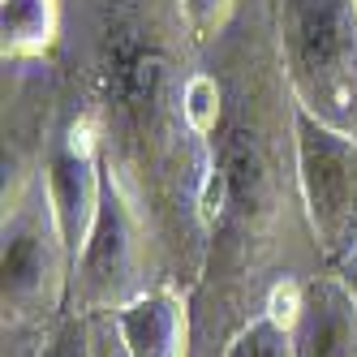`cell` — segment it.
Masks as SVG:
<instances>
[{
  "mask_svg": "<svg viewBox=\"0 0 357 357\" xmlns=\"http://www.w3.org/2000/svg\"><path fill=\"white\" fill-rule=\"evenodd\" d=\"M65 35V0H0V61L52 56Z\"/></svg>",
  "mask_w": 357,
  "mask_h": 357,
  "instance_id": "11",
  "label": "cell"
},
{
  "mask_svg": "<svg viewBox=\"0 0 357 357\" xmlns=\"http://www.w3.org/2000/svg\"><path fill=\"white\" fill-rule=\"evenodd\" d=\"M301 194L327 267L357 241V138L297 112Z\"/></svg>",
  "mask_w": 357,
  "mask_h": 357,
  "instance_id": "7",
  "label": "cell"
},
{
  "mask_svg": "<svg viewBox=\"0 0 357 357\" xmlns=\"http://www.w3.org/2000/svg\"><path fill=\"white\" fill-rule=\"evenodd\" d=\"M207 65L224 86L215 134L207 267L190 293L194 357H224L254 319L293 323L301 289L327 271L301 194L297 99L275 43L271 0H241Z\"/></svg>",
  "mask_w": 357,
  "mask_h": 357,
  "instance_id": "2",
  "label": "cell"
},
{
  "mask_svg": "<svg viewBox=\"0 0 357 357\" xmlns=\"http://www.w3.org/2000/svg\"><path fill=\"white\" fill-rule=\"evenodd\" d=\"M289 331L297 357H357V301L331 267L301 289Z\"/></svg>",
  "mask_w": 357,
  "mask_h": 357,
  "instance_id": "9",
  "label": "cell"
},
{
  "mask_svg": "<svg viewBox=\"0 0 357 357\" xmlns=\"http://www.w3.org/2000/svg\"><path fill=\"white\" fill-rule=\"evenodd\" d=\"M26 357H43V353H26Z\"/></svg>",
  "mask_w": 357,
  "mask_h": 357,
  "instance_id": "17",
  "label": "cell"
},
{
  "mask_svg": "<svg viewBox=\"0 0 357 357\" xmlns=\"http://www.w3.org/2000/svg\"><path fill=\"white\" fill-rule=\"evenodd\" d=\"M86 323H91V357H134L130 344L121 340V327L112 314H95Z\"/></svg>",
  "mask_w": 357,
  "mask_h": 357,
  "instance_id": "15",
  "label": "cell"
},
{
  "mask_svg": "<svg viewBox=\"0 0 357 357\" xmlns=\"http://www.w3.org/2000/svg\"><path fill=\"white\" fill-rule=\"evenodd\" d=\"M52 56L99 134L108 181L146 228L160 289L190 297L207 267L224 86L181 0H65Z\"/></svg>",
  "mask_w": 357,
  "mask_h": 357,
  "instance_id": "1",
  "label": "cell"
},
{
  "mask_svg": "<svg viewBox=\"0 0 357 357\" xmlns=\"http://www.w3.org/2000/svg\"><path fill=\"white\" fill-rule=\"evenodd\" d=\"M181 9H185V22L198 35V43L207 47V43H215L228 26H233L241 0H181Z\"/></svg>",
  "mask_w": 357,
  "mask_h": 357,
  "instance_id": "13",
  "label": "cell"
},
{
  "mask_svg": "<svg viewBox=\"0 0 357 357\" xmlns=\"http://www.w3.org/2000/svg\"><path fill=\"white\" fill-rule=\"evenodd\" d=\"M224 357H297L293 353V331H289V323L263 314L228 344Z\"/></svg>",
  "mask_w": 357,
  "mask_h": 357,
  "instance_id": "12",
  "label": "cell"
},
{
  "mask_svg": "<svg viewBox=\"0 0 357 357\" xmlns=\"http://www.w3.org/2000/svg\"><path fill=\"white\" fill-rule=\"evenodd\" d=\"M271 13L297 108L357 138V0H275Z\"/></svg>",
  "mask_w": 357,
  "mask_h": 357,
  "instance_id": "4",
  "label": "cell"
},
{
  "mask_svg": "<svg viewBox=\"0 0 357 357\" xmlns=\"http://www.w3.org/2000/svg\"><path fill=\"white\" fill-rule=\"evenodd\" d=\"M43 181H47V194H52L69 254L78 259V250L86 245L91 228L99 220V207H104L108 168H104V151H99V134L91 116L65 95V82H61V116H56L52 142H47Z\"/></svg>",
  "mask_w": 357,
  "mask_h": 357,
  "instance_id": "8",
  "label": "cell"
},
{
  "mask_svg": "<svg viewBox=\"0 0 357 357\" xmlns=\"http://www.w3.org/2000/svg\"><path fill=\"white\" fill-rule=\"evenodd\" d=\"M331 271H336L340 280H344V284H349V293H353V301H357V241L340 254V259L336 263H331Z\"/></svg>",
  "mask_w": 357,
  "mask_h": 357,
  "instance_id": "16",
  "label": "cell"
},
{
  "mask_svg": "<svg viewBox=\"0 0 357 357\" xmlns=\"http://www.w3.org/2000/svg\"><path fill=\"white\" fill-rule=\"evenodd\" d=\"M112 319L134 357H194V319L185 293L151 289Z\"/></svg>",
  "mask_w": 357,
  "mask_h": 357,
  "instance_id": "10",
  "label": "cell"
},
{
  "mask_svg": "<svg viewBox=\"0 0 357 357\" xmlns=\"http://www.w3.org/2000/svg\"><path fill=\"white\" fill-rule=\"evenodd\" d=\"M61 116V69L56 56L5 61V112H0V207L26 194L47 164Z\"/></svg>",
  "mask_w": 357,
  "mask_h": 357,
  "instance_id": "6",
  "label": "cell"
},
{
  "mask_svg": "<svg viewBox=\"0 0 357 357\" xmlns=\"http://www.w3.org/2000/svg\"><path fill=\"white\" fill-rule=\"evenodd\" d=\"M151 289H160V271H155L146 228L138 224L125 194L108 181L99 220L91 228L86 245L78 250V259H73L69 314H82V319L116 314L130 301L146 297Z\"/></svg>",
  "mask_w": 357,
  "mask_h": 357,
  "instance_id": "5",
  "label": "cell"
},
{
  "mask_svg": "<svg viewBox=\"0 0 357 357\" xmlns=\"http://www.w3.org/2000/svg\"><path fill=\"white\" fill-rule=\"evenodd\" d=\"M43 357H91V323L82 314H65L47 336Z\"/></svg>",
  "mask_w": 357,
  "mask_h": 357,
  "instance_id": "14",
  "label": "cell"
},
{
  "mask_svg": "<svg viewBox=\"0 0 357 357\" xmlns=\"http://www.w3.org/2000/svg\"><path fill=\"white\" fill-rule=\"evenodd\" d=\"M271 5H275V0H271Z\"/></svg>",
  "mask_w": 357,
  "mask_h": 357,
  "instance_id": "18",
  "label": "cell"
},
{
  "mask_svg": "<svg viewBox=\"0 0 357 357\" xmlns=\"http://www.w3.org/2000/svg\"><path fill=\"white\" fill-rule=\"evenodd\" d=\"M73 254L61 233L47 181L0 207V357L43 353L69 314Z\"/></svg>",
  "mask_w": 357,
  "mask_h": 357,
  "instance_id": "3",
  "label": "cell"
}]
</instances>
